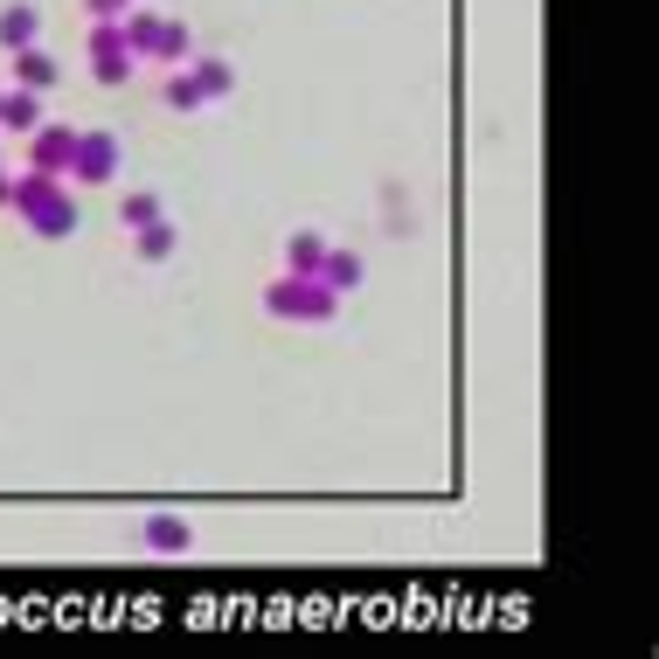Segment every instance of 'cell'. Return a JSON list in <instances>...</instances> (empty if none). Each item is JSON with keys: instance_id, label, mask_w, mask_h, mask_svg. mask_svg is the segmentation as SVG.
<instances>
[{"instance_id": "cell-17", "label": "cell", "mask_w": 659, "mask_h": 659, "mask_svg": "<svg viewBox=\"0 0 659 659\" xmlns=\"http://www.w3.org/2000/svg\"><path fill=\"white\" fill-rule=\"evenodd\" d=\"M0 202H8V174H0Z\"/></svg>"}, {"instance_id": "cell-10", "label": "cell", "mask_w": 659, "mask_h": 659, "mask_svg": "<svg viewBox=\"0 0 659 659\" xmlns=\"http://www.w3.org/2000/svg\"><path fill=\"white\" fill-rule=\"evenodd\" d=\"M319 257H327V236L319 230H298L285 243V271H319Z\"/></svg>"}, {"instance_id": "cell-12", "label": "cell", "mask_w": 659, "mask_h": 659, "mask_svg": "<svg viewBox=\"0 0 659 659\" xmlns=\"http://www.w3.org/2000/svg\"><path fill=\"white\" fill-rule=\"evenodd\" d=\"M35 35H42V22H35V8H8V14H0V42H8V49H28Z\"/></svg>"}, {"instance_id": "cell-14", "label": "cell", "mask_w": 659, "mask_h": 659, "mask_svg": "<svg viewBox=\"0 0 659 659\" xmlns=\"http://www.w3.org/2000/svg\"><path fill=\"white\" fill-rule=\"evenodd\" d=\"M154 56H160V63H181V56H187V28H181V22H160Z\"/></svg>"}, {"instance_id": "cell-13", "label": "cell", "mask_w": 659, "mask_h": 659, "mask_svg": "<svg viewBox=\"0 0 659 659\" xmlns=\"http://www.w3.org/2000/svg\"><path fill=\"white\" fill-rule=\"evenodd\" d=\"M167 251H174V222H160V216H154V222H139V257H146V264H160Z\"/></svg>"}, {"instance_id": "cell-4", "label": "cell", "mask_w": 659, "mask_h": 659, "mask_svg": "<svg viewBox=\"0 0 659 659\" xmlns=\"http://www.w3.org/2000/svg\"><path fill=\"white\" fill-rule=\"evenodd\" d=\"M111 174H119V139L111 132H77L63 181H111Z\"/></svg>"}, {"instance_id": "cell-5", "label": "cell", "mask_w": 659, "mask_h": 659, "mask_svg": "<svg viewBox=\"0 0 659 659\" xmlns=\"http://www.w3.org/2000/svg\"><path fill=\"white\" fill-rule=\"evenodd\" d=\"M132 63H139V56L125 49L119 22H98V28H90V77H98V84H125Z\"/></svg>"}, {"instance_id": "cell-16", "label": "cell", "mask_w": 659, "mask_h": 659, "mask_svg": "<svg viewBox=\"0 0 659 659\" xmlns=\"http://www.w3.org/2000/svg\"><path fill=\"white\" fill-rule=\"evenodd\" d=\"M84 8H90V14H98V22H119V14L132 8V0H84Z\"/></svg>"}, {"instance_id": "cell-3", "label": "cell", "mask_w": 659, "mask_h": 659, "mask_svg": "<svg viewBox=\"0 0 659 659\" xmlns=\"http://www.w3.org/2000/svg\"><path fill=\"white\" fill-rule=\"evenodd\" d=\"M230 84H236L230 63H195V70H181V77H167V105H174V111H195V105L222 98Z\"/></svg>"}, {"instance_id": "cell-9", "label": "cell", "mask_w": 659, "mask_h": 659, "mask_svg": "<svg viewBox=\"0 0 659 659\" xmlns=\"http://www.w3.org/2000/svg\"><path fill=\"white\" fill-rule=\"evenodd\" d=\"M14 77H22V90H49V84H56V63H49V56L28 42L22 56H14Z\"/></svg>"}, {"instance_id": "cell-1", "label": "cell", "mask_w": 659, "mask_h": 659, "mask_svg": "<svg viewBox=\"0 0 659 659\" xmlns=\"http://www.w3.org/2000/svg\"><path fill=\"white\" fill-rule=\"evenodd\" d=\"M8 202H14V216H22L35 236H70L77 230V202H70V187L56 174H42V167H28V174L8 187Z\"/></svg>"}, {"instance_id": "cell-15", "label": "cell", "mask_w": 659, "mask_h": 659, "mask_svg": "<svg viewBox=\"0 0 659 659\" xmlns=\"http://www.w3.org/2000/svg\"><path fill=\"white\" fill-rule=\"evenodd\" d=\"M119 216H125V230H139V222H154V216H160V202H154V195H125V209H119Z\"/></svg>"}, {"instance_id": "cell-11", "label": "cell", "mask_w": 659, "mask_h": 659, "mask_svg": "<svg viewBox=\"0 0 659 659\" xmlns=\"http://www.w3.org/2000/svg\"><path fill=\"white\" fill-rule=\"evenodd\" d=\"M146 541L174 556V549H187V541H195V527H187V521H174V514H154V521H146Z\"/></svg>"}, {"instance_id": "cell-2", "label": "cell", "mask_w": 659, "mask_h": 659, "mask_svg": "<svg viewBox=\"0 0 659 659\" xmlns=\"http://www.w3.org/2000/svg\"><path fill=\"white\" fill-rule=\"evenodd\" d=\"M264 306H271L278 319H306V327H319V319L341 313V292H333L319 271H285L271 292H264Z\"/></svg>"}, {"instance_id": "cell-6", "label": "cell", "mask_w": 659, "mask_h": 659, "mask_svg": "<svg viewBox=\"0 0 659 659\" xmlns=\"http://www.w3.org/2000/svg\"><path fill=\"white\" fill-rule=\"evenodd\" d=\"M70 146H77V132L70 125H35V146H28V167H42V174H63L70 167Z\"/></svg>"}, {"instance_id": "cell-8", "label": "cell", "mask_w": 659, "mask_h": 659, "mask_svg": "<svg viewBox=\"0 0 659 659\" xmlns=\"http://www.w3.org/2000/svg\"><path fill=\"white\" fill-rule=\"evenodd\" d=\"M319 278H327L333 292H354V285H362V257H354V251H327V257H319Z\"/></svg>"}, {"instance_id": "cell-7", "label": "cell", "mask_w": 659, "mask_h": 659, "mask_svg": "<svg viewBox=\"0 0 659 659\" xmlns=\"http://www.w3.org/2000/svg\"><path fill=\"white\" fill-rule=\"evenodd\" d=\"M42 125V98L35 90H0V132H35Z\"/></svg>"}]
</instances>
